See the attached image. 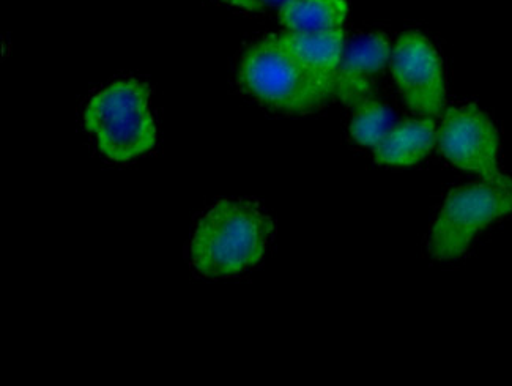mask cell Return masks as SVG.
<instances>
[{"mask_svg":"<svg viewBox=\"0 0 512 386\" xmlns=\"http://www.w3.org/2000/svg\"><path fill=\"white\" fill-rule=\"evenodd\" d=\"M273 232V219L257 202H216L194 231L190 246L193 267L205 278L245 273L264 259Z\"/></svg>","mask_w":512,"mask_h":386,"instance_id":"obj_1","label":"cell"},{"mask_svg":"<svg viewBox=\"0 0 512 386\" xmlns=\"http://www.w3.org/2000/svg\"><path fill=\"white\" fill-rule=\"evenodd\" d=\"M84 123L108 160L127 163L149 153L156 144L150 87L138 79L112 82L89 101Z\"/></svg>","mask_w":512,"mask_h":386,"instance_id":"obj_2","label":"cell"},{"mask_svg":"<svg viewBox=\"0 0 512 386\" xmlns=\"http://www.w3.org/2000/svg\"><path fill=\"white\" fill-rule=\"evenodd\" d=\"M238 79L260 103L284 112L314 111L334 97V86L298 64L275 35L245 52Z\"/></svg>","mask_w":512,"mask_h":386,"instance_id":"obj_3","label":"cell"},{"mask_svg":"<svg viewBox=\"0 0 512 386\" xmlns=\"http://www.w3.org/2000/svg\"><path fill=\"white\" fill-rule=\"evenodd\" d=\"M512 213V188L495 183L459 186L446 197L431 232V254L437 260L461 257L476 235Z\"/></svg>","mask_w":512,"mask_h":386,"instance_id":"obj_4","label":"cell"},{"mask_svg":"<svg viewBox=\"0 0 512 386\" xmlns=\"http://www.w3.org/2000/svg\"><path fill=\"white\" fill-rule=\"evenodd\" d=\"M440 153L449 163L479 175L484 182L512 188V179L498 168L500 138L492 120L476 104L448 109L437 131Z\"/></svg>","mask_w":512,"mask_h":386,"instance_id":"obj_5","label":"cell"},{"mask_svg":"<svg viewBox=\"0 0 512 386\" xmlns=\"http://www.w3.org/2000/svg\"><path fill=\"white\" fill-rule=\"evenodd\" d=\"M391 73L405 104L416 114L435 117L446 100L442 59L429 38L405 32L391 52Z\"/></svg>","mask_w":512,"mask_h":386,"instance_id":"obj_6","label":"cell"},{"mask_svg":"<svg viewBox=\"0 0 512 386\" xmlns=\"http://www.w3.org/2000/svg\"><path fill=\"white\" fill-rule=\"evenodd\" d=\"M391 52L390 40L380 32L353 41L344 52L341 67L336 73L334 97L350 106L369 97L372 82L385 70Z\"/></svg>","mask_w":512,"mask_h":386,"instance_id":"obj_7","label":"cell"},{"mask_svg":"<svg viewBox=\"0 0 512 386\" xmlns=\"http://www.w3.org/2000/svg\"><path fill=\"white\" fill-rule=\"evenodd\" d=\"M275 37L279 45L309 73L328 82L331 86L336 84V73L341 67L344 52H346L344 30H320V32L287 30L284 34H278Z\"/></svg>","mask_w":512,"mask_h":386,"instance_id":"obj_8","label":"cell"},{"mask_svg":"<svg viewBox=\"0 0 512 386\" xmlns=\"http://www.w3.org/2000/svg\"><path fill=\"white\" fill-rule=\"evenodd\" d=\"M434 119H409L391 128L377 147L374 160L380 166H415L421 163L437 144Z\"/></svg>","mask_w":512,"mask_h":386,"instance_id":"obj_9","label":"cell"},{"mask_svg":"<svg viewBox=\"0 0 512 386\" xmlns=\"http://www.w3.org/2000/svg\"><path fill=\"white\" fill-rule=\"evenodd\" d=\"M349 15L346 0H289L279 7V23L294 32L342 29Z\"/></svg>","mask_w":512,"mask_h":386,"instance_id":"obj_10","label":"cell"},{"mask_svg":"<svg viewBox=\"0 0 512 386\" xmlns=\"http://www.w3.org/2000/svg\"><path fill=\"white\" fill-rule=\"evenodd\" d=\"M353 109L350 136L357 144L374 149L390 133L393 122L391 112L371 95L353 104Z\"/></svg>","mask_w":512,"mask_h":386,"instance_id":"obj_11","label":"cell"},{"mask_svg":"<svg viewBox=\"0 0 512 386\" xmlns=\"http://www.w3.org/2000/svg\"><path fill=\"white\" fill-rule=\"evenodd\" d=\"M219 2L231 5V7L242 8L246 12H260L265 8L282 7L289 0H219Z\"/></svg>","mask_w":512,"mask_h":386,"instance_id":"obj_12","label":"cell"}]
</instances>
